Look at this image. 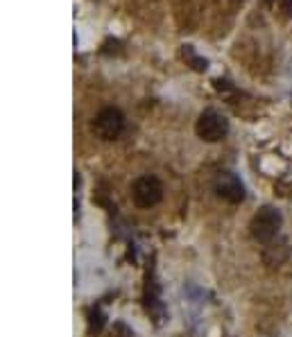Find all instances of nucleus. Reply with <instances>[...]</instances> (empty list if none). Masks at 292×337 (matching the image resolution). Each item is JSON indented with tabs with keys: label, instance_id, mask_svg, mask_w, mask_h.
I'll return each mask as SVG.
<instances>
[{
	"label": "nucleus",
	"instance_id": "6",
	"mask_svg": "<svg viewBox=\"0 0 292 337\" xmlns=\"http://www.w3.org/2000/svg\"><path fill=\"white\" fill-rule=\"evenodd\" d=\"M288 256H290V247H288V240H283V238H274L272 242H267L263 247V260L270 267L283 265L288 260Z\"/></svg>",
	"mask_w": 292,
	"mask_h": 337
},
{
	"label": "nucleus",
	"instance_id": "3",
	"mask_svg": "<svg viewBox=\"0 0 292 337\" xmlns=\"http://www.w3.org/2000/svg\"><path fill=\"white\" fill-rule=\"evenodd\" d=\"M227 131H229L227 118L220 115L217 111H204L195 123V134L200 136L202 140H206V143H217V140H222L224 136H227Z\"/></svg>",
	"mask_w": 292,
	"mask_h": 337
},
{
	"label": "nucleus",
	"instance_id": "4",
	"mask_svg": "<svg viewBox=\"0 0 292 337\" xmlns=\"http://www.w3.org/2000/svg\"><path fill=\"white\" fill-rule=\"evenodd\" d=\"M93 129H95V136L102 140H116L118 136L123 134L125 129V118L123 113L118 111L116 107H107L102 109L100 113L93 120Z\"/></svg>",
	"mask_w": 292,
	"mask_h": 337
},
{
	"label": "nucleus",
	"instance_id": "2",
	"mask_svg": "<svg viewBox=\"0 0 292 337\" xmlns=\"http://www.w3.org/2000/svg\"><path fill=\"white\" fill-rule=\"evenodd\" d=\"M163 199V183L154 175H140L132 183V202L138 208H152Z\"/></svg>",
	"mask_w": 292,
	"mask_h": 337
},
{
	"label": "nucleus",
	"instance_id": "1",
	"mask_svg": "<svg viewBox=\"0 0 292 337\" xmlns=\"http://www.w3.org/2000/svg\"><path fill=\"white\" fill-rule=\"evenodd\" d=\"M281 213L272 206H263L249 222V233L256 242H272L274 238H279V229H281Z\"/></svg>",
	"mask_w": 292,
	"mask_h": 337
},
{
	"label": "nucleus",
	"instance_id": "5",
	"mask_svg": "<svg viewBox=\"0 0 292 337\" xmlns=\"http://www.w3.org/2000/svg\"><path fill=\"white\" fill-rule=\"evenodd\" d=\"M213 190L220 199L229 204H240L245 199V186L233 172H217L215 181H213Z\"/></svg>",
	"mask_w": 292,
	"mask_h": 337
},
{
	"label": "nucleus",
	"instance_id": "7",
	"mask_svg": "<svg viewBox=\"0 0 292 337\" xmlns=\"http://www.w3.org/2000/svg\"><path fill=\"white\" fill-rule=\"evenodd\" d=\"M186 55L190 57L192 68H195V70H206V61H204V59H197V57L192 55V50H190V48H186Z\"/></svg>",
	"mask_w": 292,
	"mask_h": 337
}]
</instances>
